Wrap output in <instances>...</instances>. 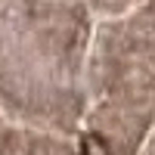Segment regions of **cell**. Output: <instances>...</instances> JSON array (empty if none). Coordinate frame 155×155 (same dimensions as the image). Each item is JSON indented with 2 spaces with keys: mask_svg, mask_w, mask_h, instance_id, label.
Segmentation results:
<instances>
[{
  "mask_svg": "<svg viewBox=\"0 0 155 155\" xmlns=\"http://www.w3.org/2000/svg\"><path fill=\"white\" fill-rule=\"evenodd\" d=\"M81 152H84V155H109V143H106L99 134H87V137L81 140Z\"/></svg>",
  "mask_w": 155,
  "mask_h": 155,
  "instance_id": "1",
  "label": "cell"
}]
</instances>
